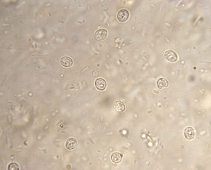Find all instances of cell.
<instances>
[{
	"mask_svg": "<svg viewBox=\"0 0 211 170\" xmlns=\"http://www.w3.org/2000/svg\"><path fill=\"white\" fill-rule=\"evenodd\" d=\"M129 16V12L126 9H122L117 13V19L120 22H125L127 21Z\"/></svg>",
	"mask_w": 211,
	"mask_h": 170,
	"instance_id": "6da1fadb",
	"label": "cell"
},
{
	"mask_svg": "<svg viewBox=\"0 0 211 170\" xmlns=\"http://www.w3.org/2000/svg\"><path fill=\"white\" fill-rule=\"evenodd\" d=\"M164 56L165 59L171 62H175L177 61L178 56L176 53L172 50H168L165 52Z\"/></svg>",
	"mask_w": 211,
	"mask_h": 170,
	"instance_id": "7a4b0ae2",
	"label": "cell"
},
{
	"mask_svg": "<svg viewBox=\"0 0 211 170\" xmlns=\"http://www.w3.org/2000/svg\"><path fill=\"white\" fill-rule=\"evenodd\" d=\"M108 35V31L105 29L101 28L96 31L95 37L98 41H102L106 39Z\"/></svg>",
	"mask_w": 211,
	"mask_h": 170,
	"instance_id": "3957f363",
	"label": "cell"
},
{
	"mask_svg": "<svg viewBox=\"0 0 211 170\" xmlns=\"http://www.w3.org/2000/svg\"><path fill=\"white\" fill-rule=\"evenodd\" d=\"M184 135L187 139L191 140L195 136V132L194 128L191 127H187L184 130Z\"/></svg>",
	"mask_w": 211,
	"mask_h": 170,
	"instance_id": "277c9868",
	"label": "cell"
},
{
	"mask_svg": "<svg viewBox=\"0 0 211 170\" xmlns=\"http://www.w3.org/2000/svg\"><path fill=\"white\" fill-rule=\"evenodd\" d=\"M95 85L96 88L98 90L103 91L107 88V84L104 79L102 78H98L95 80Z\"/></svg>",
	"mask_w": 211,
	"mask_h": 170,
	"instance_id": "5b68a950",
	"label": "cell"
},
{
	"mask_svg": "<svg viewBox=\"0 0 211 170\" xmlns=\"http://www.w3.org/2000/svg\"><path fill=\"white\" fill-rule=\"evenodd\" d=\"M113 106L116 111L118 113L123 112L126 109L124 103L121 100L116 101L115 102Z\"/></svg>",
	"mask_w": 211,
	"mask_h": 170,
	"instance_id": "8992f818",
	"label": "cell"
},
{
	"mask_svg": "<svg viewBox=\"0 0 211 170\" xmlns=\"http://www.w3.org/2000/svg\"><path fill=\"white\" fill-rule=\"evenodd\" d=\"M77 142L74 138H70L67 141L65 144L66 147L69 150H73L77 145Z\"/></svg>",
	"mask_w": 211,
	"mask_h": 170,
	"instance_id": "52a82bcc",
	"label": "cell"
},
{
	"mask_svg": "<svg viewBox=\"0 0 211 170\" xmlns=\"http://www.w3.org/2000/svg\"><path fill=\"white\" fill-rule=\"evenodd\" d=\"M61 64L66 67H69L73 65V61L69 57L64 56L61 59Z\"/></svg>",
	"mask_w": 211,
	"mask_h": 170,
	"instance_id": "ba28073f",
	"label": "cell"
},
{
	"mask_svg": "<svg viewBox=\"0 0 211 170\" xmlns=\"http://www.w3.org/2000/svg\"><path fill=\"white\" fill-rule=\"evenodd\" d=\"M123 155L122 154L119 152H114L111 156L112 162L115 164H119L122 162Z\"/></svg>",
	"mask_w": 211,
	"mask_h": 170,
	"instance_id": "9c48e42d",
	"label": "cell"
},
{
	"mask_svg": "<svg viewBox=\"0 0 211 170\" xmlns=\"http://www.w3.org/2000/svg\"><path fill=\"white\" fill-rule=\"evenodd\" d=\"M169 83L167 80L164 78H160L157 81V86L160 89H165L169 86Z\"/></svg>",
	"mask_w": 211,
	"mask_h": 170,
	"instance_id": "30bf717a",
	"label": "cell"
},
{
	"mask_svg": "<svg viewBox=\"0 0 211 170\" xmlns=\"http://www.w3.org/2000/svg\"><path fill=\"white\" fill-rule=\"evenodd\" d=\"M8 170H17L19 169V166L16 163H11L8 166Z\"/></svg>",
	"mask_w": 211,
	"mask_h": 170,
	"instance_id": "8fae6325",
	"label": "cell"
}]
</instances>
